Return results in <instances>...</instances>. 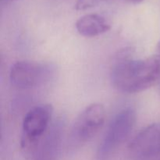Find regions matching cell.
<instances>
[{"mask_svg": "<svg viewBox=\"0 0 160 160\" xmlns=\"http://www.w3.org/2000/svg\"><path fill=\"white\" fill-rule=\"evenodd\" d=\"M106 0H78L75 8L78 10H84L89 8L94 7Z\"/></svg>", "mask_w": 160, "mask_h": 160, "instance_id": "obj_9", "label": "cell"}, {"mask_svg": "<svg viewBox=\"0 0 160 160\" xmlns=\"http://www.w3.org/2000/svg\"><path fill=\"white\" fill-rule=\"evenodd\" d=\"M128 2H134V3H139L141 2H142L143 0H127Z\"/></svg>", "mask_w": 160, "mask_h": 160, "instance_id": "obj_10", "label": "cell"}, {"mask_svg": "<svg viewBox=\"0 0 160 160\" xmlns=\"http://www.w3.org/2000/svg\"><path fill=\"white\" fill-rule=\"evenodd\" d=\"M106 110L100 103L89 105L75 120L69 136L68 145L74 149L92 140L102 128Z\"/></svg>", "mask_w": 160, "mask_h": 160, "instance_id": "obj_4", "label": "cell"}, {"mask_svg": "<svg viewBox=\"0 0 160 160\" xmlns=\"http://www.w3.org/2000/svg\"><path fill=\"white\" fill-rule=\"evenodd\" d=\"M107 20L98 14H87L78 19L76 22V29L81 35L93 38L102 34L110 30Z\"/></svg>", "mask_w": 160, "mask_h": 160, "instance_id": "obj_8", "label": "cell"}, {"mask_svg": "<svg viewBox=\"0 0 160 160\" xmlns=\"http://www.w3.org/2000/svg\"><path fill=\"white\" fill-rule=\"evenodd\" d=\"M128 152L136 160H148L160 155V123L142 130L130 143Z\"/></svg>", "mask_w": 160, "mask_h": 160, "instance_id": "obj_6", "label": "cell"}, {"mask_svg": "<svg viewBox=\"0 0 160 160\" xmlns=\"http://www.w3.org/2000/svg\"><path fill=\"white\" fill-rule=\"evenodd\" d=\"M136 122V112L128 107L118 112L109 123L100 142L95 160H109L122 144L128 138Z\"/></svg>", "mask_w": 160, "mask_h": 160, "instance_id": "obj_2", "label": "cell"}, {"mask_svg": "<svg viewBox=\"0 0 160 160\" xmlns=\"http://www.w3.org/2000/svg\"><path fill=\"white\" fill-rule=\"evenodd\" d=\"M10 1H15V0H10Z\"/></svg>", "mask_w": 160, "mask_h": 160, "instance_id": "obj_12", "label": "cell"}, {"mask_svg": "<svg viewBox=\"0 0 160 160\" xmlns=\"http://www.w3.org/2000/svg\"><path fill=\"white\" fill-rule=\"evenodd\" d=\"M53 109L51 105H39L30 109L23 117L21 147L26 153L34 155L39 143L49 129Z\"/></svg>", "mask_w": 160, "mask_h": 160, "instance_id": "obj_3", "label": "cell"}, {"mask_svg": "<svg viewBox=\"0 0 160 160\" xmlns=\"http://www.w3.org/2000/svg\"><path fill=\"white\" fill-rule=\"evenodd\" d=\"M64 129L65 123L62 119H58L51 125L34 152V160H59Z\"/></svg>", "mask_w": 160, "mask_h": 160, "instance_id": "obj_7", "label": "cell"}, {"mask_svg": "<svg viewBox=\"0 0 160 160\" xmlns=\"http://www.w3.org/2000/svg\"><path fill=\"white\" fill-rule=\"evenodd\" d=\"M51 74V68L45 64L33 61H18L12 66L9 79L20 89H31L40 85Z\"/></svg>", "mask_w": 160, "mask_h": 160, "instance_id": "obj_5", "label": "cell"}, {"mask_svg": "<svg viewBox=\"0 0 160 160\" xmlns=\"http://www.w3.org/2000/svg\"><path fill=\"white\" fill-rule=\"evenodd\" d=\"M159 52H160V43H159ZM159 59H160V56H159ZM159 92H160V79H159Z\"/></svg>", "mask_w": 160, "mask_h": 160, "instance_id": "obj_11", "label": "cell"}, {"mask_svg": "<svg viewBox=\"0 0 160 160\" xmlns=\"http://www.w3.org/2000/svg\"><path fill=\"white\" fill-rule=\"evenodd\" d=\"M159 56L145 59H123L111 71V81L117 90L127 94L144 92L159 82Z\"/></svg>", "mask_w": 160, "mask_h": 160, "instance_id": "obj_1", "label": "cell"}]
</instances>
